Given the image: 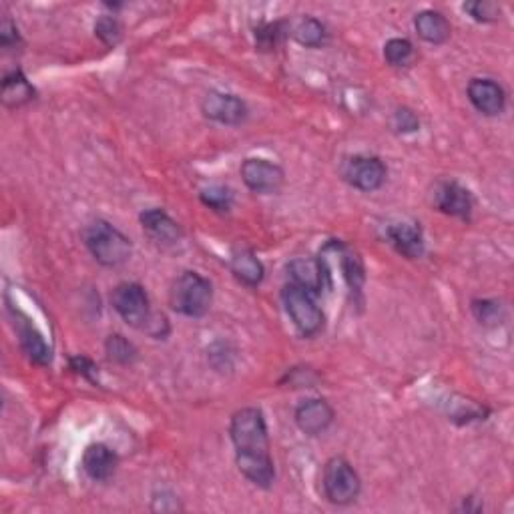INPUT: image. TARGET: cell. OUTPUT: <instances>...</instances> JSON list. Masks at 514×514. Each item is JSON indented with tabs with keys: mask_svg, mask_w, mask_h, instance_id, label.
<instances>
[{
	"mask_svg": "<svg viewBox=\"0 0 514 514\" xmlns=\"http://www.w3.org/2000/svg\"><path fill=\"white\" fill-rule=\"evenodd\" d=\"M83 240L86 249L91 251V256L97 259L101 265L107 267H118L125 262H129L133 245L129 237L118 232L107 221H93L91 225H86L83 232Z\"/></svg>",
	"mask_w": 514,
	"mask_h": 514,
	"instance_id": "3957f363",
	"label": "cell"
},
{
	"mask_svg": "<svg viewBox=\"0 0 514 514\" xmlns=\"http://www.w3.org/2000/svg\"><path fill=\"white\" fill-rule=\"evenodd\" d=\"M414 29L422 41L430 45H445L450 35H453V27H450L448 19L438 11H422L416 14Z\"/></svg>",
	"mask_w": 514,
	"mask_h": 514,
	"instance_id": "2e32d148",
	"label": "cell"
},
{
	"mask_svg": "<svg viewBox=\"0 0 514 514\" xmlns=\"http://www.w3.org/2000/svg\"><path fill=\"white\" fill-rule=\"evenodd\" d=\"M94 35L99 37V41L102 45L115 46L121 43L123 27H121V22L113 17V14H105V17H101L97 20V25H94Z\"/></svg>",
	"mask_w": 514,
	"mask_h": 514,
	"instance_id": "cb8c5ba5",
	"label": "cell"
},
{
	"mask_svg": "<svg viewBox=\"0 0 514 514\" xmlns=\"http://www.w3.org/2000/svg\"><path fill=\"white\" fill-rule=\"evenodd\" d=\"M281 22H273V25H267L264 29H259L256 37H257V43L262 46L264 51H272L278 41L281 38Z\"/></svg>",
	"mask_w": 514,
	"mask_h": 514,
	"instance_id": "f1b7e54d",
	"label": "cell"
},
{
	"mask_svg": "<svg viewBox=\"0 0 514 514\" xmlns=\"http://www.w3.org/2000/svg\"><path fill=\"white\" fill-rule=\"evenodd\" d=\"M294 38L307 49H318L326 43V27L318 19H302L294 29Z\"/></svg>",
	"mask_w": 514,
	"mask_h": 514,
	"instance_id": "44dd1931",
	"label": "cell"
},
{
	"mask_svg": "<svg viewBox=\"0 0 514 514\" xmlns=\"http://www.w3.org/2000/svg\"><path fill=\"white\" fill-rule=\"evenodd\" d=\"M342 267H344L346 281L350 283V288H352L354 291H360L363 280H366V275H363V265H362V262H360V257L354 256V253H344Z\"/></svg>",
	"mask_w": 514,
	"mask_h": 514,
	"instance_id": "83f0119b",
	"label": "cell"
},
{
	"mask_svg": "<svg viewBox=\"0 0 514 514\" xmlns=\"http://www.w3.org/2000/svg\"><path fill=\"white\" fill-rule=\"evenodd\" d=\"M73 370H77L78 374H83V376H86V378H91V374L94 370V363L91 362V360H86V358H83V355H78V358H73Z\"/></svg>",
	"mask_w": 514,
	"mask_h": 514,
	"instance_id": "1f68e13d",
	"label": "cell"
},
{
	"mask_svg": "<svg viewBox=\"0 0 514 514\" xmlns=\"http://www.w3.org/2000/svg\"><path fill=\"white\" fill-rule=\"evenodd\" d=\"M110 304L115 312L137 330H145L153 338H163L169 331L167 318L151 312V302L143 286L133 281L118 283L110 294Z\"/></svg>",
	"mask_w": 514,
	"mask_h": 514,
	"instance_id": "7a4b0ae2",
	"label": "cell"
},
{
	"mask_svg": "<svg viewBox=\"0 0 514 514\" xmlns=\"http://www.w3.org/2000/svg\"><path fill=\"white\" fill-rule=\"evenodd\" d=\"M229 434H232V442L235 446V462L240 472L256 486L270 488L275 478V469L262 410H237L232 418Z\"/></svg>",
	"mask_w": 514,
	"mask_h": 514,
	"instance_id": "6da1fadb",
	"label": "cell"
},
{
	"mask_svg": "<svg viewBox=\"0 0 514 514\" xmlns=\"http://www.w3.org/2000/svg\"><path fill=\"white\" fill-rule=\"evenodd\" d=\"M105 347H107L109 360L115 363H131L137 358V347L133 346L129 339L118 334L109 336Z\"/></svg>",
	"mask_w": 514,
	"mask_h": 514,
	"instance_id": "603a6c76",
	"label": "cell"
},
{
	"mask_svg": "<svg viewBox=\"0 0 514 514\" xmlns=\"http://www.w3.org/2000/svg\"><path fill=\"white\" fill-rule=\"evenodd\" d=\"M229 265H232V272L235 278L241 283H245V286L253 288L264 281L265 270L262 262H259L257 256L251 249H245V248L235 249L232 253V262H229Z\"/></svg>",
	"mask_w": 514,
	"mask_h": 514,
	"instance_id": "e0dca14e",
	"label": "cell"
},
{
	"mask_svg": "<svg viewBox=\"0 0 514 514\" xmlns=\"http://www.w3.org/2000/svg\"><path fill=\"white\" fill-rule=\"evenodd\" d=\"M213 302V288L209 280L195 272H184L173 281L169 304L173 310L187 318H203Z\"/></svg>",
	"mask_w": 514,
	"mask_h": 514,
	"instance_id": "277c9868",
	"label": "cell"
},
{
	"mask_svg": "<svg viewBox=\"0 0 514 514\" xmlns=\"http://www.w3.org/2000/svg\"><path fill=\"white\" fill-rule=\"evenodd\" d=\"M396 125L400 131H416L418 126H420V121H418V117L412 113L410 109H398L396 110Z\"/></svg>",
	"mask_w": 514,
	"mask_h": 514,
	"instance_id": "f546056e",
	"label": "cell"
},
{
	"mask_svg": "<svg viewBox=\"0 0 514 514\" xmlns=\"http://www.w3.org/2000/svg\"><path fill=\"white\" fill-rule=\"evenodd\" d=\"M386 165L378 159V157L370 155H355L347 159L344 167V177L352 187L360 189V192H376L384 185L386 181Z\"/></svg>",
	"mask_w": 514,
	"mask_h": 514,
	"instance_id": "52a82bcc",
	"label": "cell"
},
{
	"mask_svg": "<svg viewBox=\"0 0 514 514\" xmlns=\"http://www.w3.org/2000/svg\"><path fill=\"white\" fill-rule=\"evenodd\" d=\"M472 312H474V315H477V320L480 323H485V326L501 322V318H502L501 304L493 302V299H474Z\"/></svg>",
	"mask_w": 514,
	"mask_h": 514,
	"instance_id": "4316f807",
	"label": "cell"
},
{
	"mask_svg": "<svg viewBox=\"0 0 514 514\" xmlns=\"http://www.w3.org/2000/svg\"><path fill=\"white\" fill-rule=\"evenodd\" d=\"M384 57L392 67H408L414 59V46L408 38H390L384 46Z\"/></svg>",
	"mask_w": 514,
	"mask_h": 514,
	"instance_id": "7402d4cb",
	"label": "cell"
},
{
	"mask_svg": "<svg viewBox=\"0 0 514 514\" xmlns=\"http://www.w3.org/2000/svg\"><path fill=\"white\" fill-rule=\"evenodd\" d=\"M281 299L299 334L310 338L323 328V314L310 291H306L290 281L288 286L281 290Z\"/></svg>",
	"mask_w": 514,
	"mask_h": 514,
	"instance_id": "8992f818",
	"label": "cell"
},
{
	"mask_svg": "<svg viewBox=\"0 0 514 514\" xmlns=\"http://www.w3.org/2000/svg\"><path fill=\"white\" fill-rule=\"evenodd\" d=\"M331 422H334V408H331L326 400H304L302 404L296 408L298 428L307 434V436H318V434L326 432Z\"/></svg>",
	"mask_w": 514,
	"mask_h": 514,
	"instance_id": "30bf717a",
	"label": "cell"
},
{
	"mask_svg": "<svg viewBox=\"0 0 514 514\" xmlns=\"http://www.w3.org/2000/svg\"><path fill=\"white\" fill-rule=\"evenodd\" d=\"M322 488L328 502L336 506H347L360 496L362 482L358 472L354 470V466L346 458L334 456L323 466Z\"/></svg>",
	"mask_w": 514,
	"mask_h": 514,
	"instance_id": "5b68a950",
	"label": "cell"
},
{
	"mask_svg": "<svg viewBox=\"0 0 514 514\" xmlns=\"http://www.w3.org/2000/svg\"><path fill=\"white\" fill-rule=\"evenodd\" d=\"M288 272L291 275V283L310 291L312 296H318L323 288V281H326V270H323L322 262L312 257L291 259Z\"/></svg>",
	"mask_w": 514,
	"mask_h": 514,
	"instance_id": "5bb4252c",
	"label": "cell"
},
{
	"mask_svg": "<svg viewBox=\"0 0 514 514\" xmlns=\"http://www.w3.org/2000/svg\"><path fill=\"white\" fill-rule=\"evenodd\" d=\"M117 464V454L105 445H91L83 454V470L86 472V477L97 482L109 480L113 477Z\"/></svg>",
	"mask_w": 514,
	"mask_h": 514,
	"instance_id": "9a60e30c",
	"label": "cell"
},
{
	"mask_svg": "<svg viewBox=\"0 0 514 514\" xmlns=\"http://www.w3.org/2000/svg\"><path fill=\"white\" fill-rule=\"evenodd\" d=\"M241 179L256 193H278L286 181V173L267 159H245L241 165Z\"/></svg>",
	"mask_w": 514,
	"mask_h": 514,
	"instance_id": "ba28073f",
	"label": "cell"
},
{
	"mask_svg": "<svg viewBox=\"0 0 514 514\" xmlns=\"http://www.w3.org/2000/svg\"><path fill=\"white\" fill-rule=\"evenodd\" d=\"M462 9L478 22H494L501 19V6L490 0H478V3H466Z\"/></svg>",
	"mask_w": 514,
	"mask_h": 514,
	"instance_id": "484cf974",
	"label": "cell"
},
{
	"mask_svg": "<svg viewBox=\"0 0 514 514\" xmlns=\"http://www.w3.org/2000/svg\"><path fill=\"white\" fill-rule=\"evenodd\" d=\"M434 205L446 216L469 219L472 213V195L469 189L454 184V181H442L434 192Z\"/></svg>",
	"mask_w": 514,
	"mask_h": 514,
	"instance_id": "7c38bea8",
	"label": "cell"
},
{
	"mask_svg": "<svg viewBox=\"0 0 514 514\" xmlns=\"http://www.w3.org/2000/svg\"><path fill=\"white\" fill-rule=\"evenodd\" d=\"M19 336H20V346L22 350L29 354V358L37 363H49L51 362V350L49 346L45 344V339L41 334L30 326V323L19 322Z\"/></svg>",
	"mask_w": 514,
	"mask_h": 514,
	"instance_id": "ffe728a7",
	"label": "cell"
},
{
	"mask_svg": "<svg viewBox=\"0 0 514 514\" xmlns=\"http://www.w3.org/2000/svg\"><path fill=\"white\" fill-rule=\"evenodd\" d=\"M469 99L478 113L486 117L501 115L506 107V94L502 86L493 78H472L469 85Z\"/></svg>",
	"mask_w": 514,
	"mask_h": 514,
	"instance_id": "8fae6325",
	"label": "cell"
},
{
	"mask_svg": "<svg viewBox=\"0 0 514 514\" xmlns=\"http://www.w3.org/2000/svg\"><path fill=\"white\" fill-rule=\"evenodd\" d=\"M35 99L33 85L27 81V77L20 70L6 75L3 81V102L6 107H20Z\"/></svg>",
	"mask_w": 514,
	"mask_h": 514,
	"instance_id": "d6986e66",
	"label": "cell"
},
{
	"mask_svg": "<svg viewBox=\"0 0 514 514\" xmlns=\"http://www.w3.org/2000/svg\"><path fill=\"white\" fill-rule=\"evenodd\" d=\"M390 243L396 248L402 256L420 257L424 251L422 232L416 224H396L388 227Z\"/></svg>",
	"mask_w": 514,
	"mask_h": 514,
	"instance_id": "ac0fdd59",
	"label": "cell"
},
{
	"mask_svg": "<svg viewBox=\"0 0 514 514\" xmlns=\"http://www.w3.org/2000/svg\"><path fill=\"white\" fill-rule=\"evenodd\" d=\"M201 201L213 211L227 213L229 209H232L233 195H232V192H229L227 187L213 185L209 189H203V192H201Z\"/></svg>",
	"mask_w": 514,
	"mask_h": 514,
	"instance_id": "d4e9b609",
	"label": "cell"
},
{
	"mask_svg": "<svg viewBox=\"0 0 514 514\" xmlns=\"http://www.w3.org/2000/svg\"><path fill=\"white\" fill-rule=\"evenodd\" d=\"M141 225L155 243L173 245L181 240L179 224L163 209H147L141 213Z\"/></svg>",
	"mask_w": 514,
	"mask_h": 514,
	"instance_id": "4fadbf2b",
	"label": "cell"
},
{
	"mask_svg": "<svg viewBox=\"0 0 514 514\" xmlns=\"http://www.w3.org/2000/svg\"><path fill=\"white\" fill-rule=\"evenodd\" d=\"M0 38H3V45L9 46L11 43H19V30L12 25L11 20H4L3 25V33H0Z\"/></svg>",
	"mask_w": 514,
	"mask_h": 514,
	"instance_id": "4dcf8cb0",
	"label": "cell"
},
{
	"mask_svg": "<svg viewBox=\"0 0 514 514\" xmlns=\"http://www.w3.org/2000/svg\"><path fill=\"white\" fill-rule=\"evenodd\" d=\"M203 115L217 121L221 125H240L248 117V107L241 99H237L235 94L227 93H209L205 94L201 102Z\"/></svg>",
	"mask_w": 514,
	"mask_h": 514,
	"instance_id": "9c48e42d",
	"label": "cell"
}]
</instances>
